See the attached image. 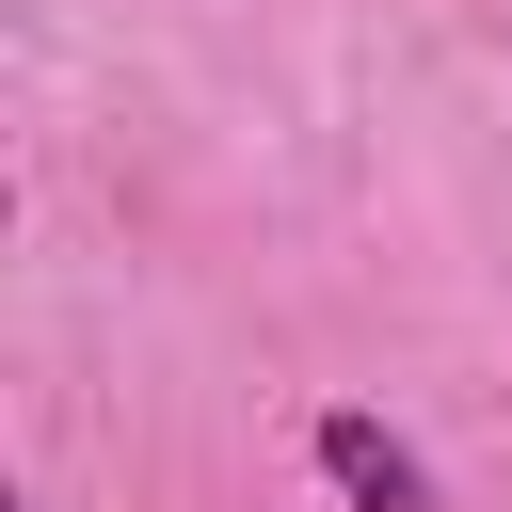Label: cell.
<instances>
[{
  "mask_svg": "<svg viewBox=\"0 0 512 512\" xmlns=\"http://www.w3.org/2000/svg\"><path fill=\"white\" fill-rule=\"evenodd\" d=\"M304 464L336 480V512H448V480L416 464V432H384L368 400H320L304 416Z\"/></svg>",
  "mask_w": 512,
  "mask_h": 512,
  "instance_id": "6da1fadb",
  "label": "cell"
}]
</instances>
